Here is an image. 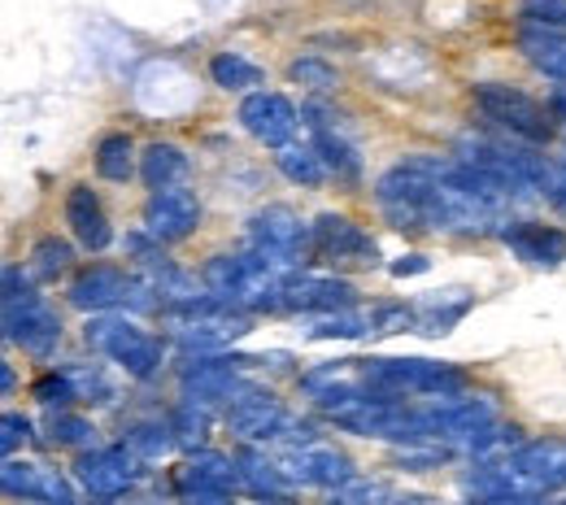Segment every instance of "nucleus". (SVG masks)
I'll return each mask as SVG.
<instances>
[{"instance_id": "3", "label": "nucleus", "mask_w": 566, "mask_h": 505, "mask_svg": "<svg viewBox=\"0 0 566 505\" xmlns=\"http://www.w3.org/2000/svg\"><path fill=\"white\" fill-rule=\"evenodd\" d=\"M361 379L370 392H384V397H449L462 388V375L444 361H423V358H379V361H361Z\"/></svg>"}, {"instance_id": "32", "label": "nucleus", "mask_w": 566, "mask_h": 505, "mask_svg": "<svg viewBox=\"0 0 566 505\" xmlns=\"http://www.w3.org/2000/svg\"><path fill=\"white\" fill-rule=\"evenodd\" d=\"M287 78L301 83V87H310V92H332V87H336V66L323 62L318 53H305V57H296V62L287 66Z\"/></svg>"}, {"instance_id": "17", "label": "nucleus", "mask_w": 566, "mask_h": 505, "mask_svg": "<svg viewBox=\"0 0 566 505\" xmlns=\"http://www.w3.org/2000/svg\"><path fill=\"white\" fill-rule=\"evenodd\" d=\"M505 244H510V253H514L518 262H527V266H545V271H554V266H563L566 262V231H558V227L514 222V227L505 231Z\"/></svg>"}, {"instance_id": "5", "label": "nucleus", "mask_w": 566, "mask_h": 505, "mask_svg": "<svg viewBox=\"0 0 566 505\" xmlns=\"http://www.w3.org/2000/svg\"><path fill=\"white\" fill-rule=\"evenodd\" d=\"M157 292L140 275H127L123 266H87L71 284V305L83 314H109V309H153Z\"/></svg>"}, {"instance_id": "21", "label": "nucleus", "mask_w": 566, "mask_h": 505, "mask_svg": "<svg viewBox=\"0 0 566 505\" xmlns=\"http://www.w3.org/2000/svg\"><path fill=\"white\" fill-rule=\"evenodd\" d=\"M305 118H314V152L323 157V166H327L336 179H357V175H361V157H357V148L340 136V127L318 123L314 109H305Z\"/></svg>"}, {"instance_id": "13", "label": "nucleus", "mask_w": 566, "mask_h": 505, "mask_svg": "<svg viewBox=\"0 0 566 505\" xmlns=\"http://www.w3.org/2000/svg\"><path fill=\"white\" fill-rule=\"evenodd\" d=\"M314 253L327 257V262H354V266H370L379 257L375 240L345 214L314 218Z\"/></svg>"}, {"instance_id": "35", "label": "nucleus", "mask_w": 566, "mask_h": 505, "mask_svg": "<svg viewBox=\"0 0 566 505\" xmlns=\"http://www.w3.org/2000/svg\"><path fill=\"white\" fill-rule=\"evenodd\" d=\"M518 13L545 31H566V0H523Z\"/></svg>"}, {"instance_id": "40", "label": "nucleus", "mask_w": 566, "mask_h": 505, "mask_svg": "<svg viewBox=\"0 0 566 505\" xmlns=\"http://www.w3.org/2000/svg\"><path fill=\"white\" fill-rule=\"evenodd\" d=\"M392 505H440V502L423 497V493H401V497H392Z\"/></svg>"}, {"instance_id": "7", "label": "nucleus", "mask_w": 566, "mask_h": 505, "mask_svg": "<svg viewBox=\"0 0 566 505\" xmlns=\"http://www.w3.org/2000/svg\"><path fill=\"white\" fill-rule=\"evenodd\" d=\"M280 471L287 484H301V488H327V493L340 488L345 480H354V462H349L336 444H323V440L283 449Z\"/></svg>"}, {"instance_id": "28", "label": "nucleus", "mask_w": 566, "mask_h": 505, "mask_svg": "<svg viewBox=\"0 0 566 505\" xmlns=\"http://www.w3.org/2000/svg\"><path fill=\"white\" fill-rule=\"evenodd\" d=\"M96 175L109 183H127L136 175V148L127 136H105L96 145Z\"/></svg>"}, {"instance_id": "16", "label": "nucleus", "mask_w": 566, "mask_h": 505, "mask_svg": "<svg viewBox=\"0 0 566 505\" xmlns=\"http://www.w3.org/2000/svg\"><path fill=\"white\" fill-rule=\"evenodd\" d=\"M357 292L354 284L336 280V275H296L283 292V309H301V314H340L354 309Z\"/></svg>"}, {"instance_id": "8", "label": "nucleus", "mask_w": 566, "mask_h": 505, "mask_svg": "<svg viewBox=\"0 0 566 505\" xmlns=\"http://www.w3.org/2000/svg\"><path fill=\"white\" fill-rule=\"evenodd\" d=\"M201 227V201L188 188H161L144 206V235L153 244H179Z\"/></svg>"}, {"instance_id": "37", "label": "nucleus", "mask_w": 566, "mask_h": 505, "mask_svg": "<svg viewBox=\"0 0 566 505\" xmlns=\"http://www.w3.org/2000/svg\"><path fill=\"white\" fill-rule=\"evenodd\" d=\"M431 271V262H427L423 253H410V257H397L392 266H388V275L392 280H406V275H427Z\"/></svg>"}, {"instance_id": "31", "label": "nucleus", "mask_w": 566, "mask_h": 505, "mask_svg": "<svg viewBox=\"0 0 566 505\" xmlns=\"http://www.w3.org/2000/svg\"><path fill=\"white\" fill-rule=\"evenodd\" d=\"M327 505H392V488H388L384 480L354 475V480H345L340 488H332Z\"/></svg>"}, {"instance_id": "20", "label": "nucleus", "mask_w": 566, "mask_h": 505, "mask_svg": "<svg viewBox=\"0 0 566 505\" xmlns=\"http://www.w3.org/2000/svg\"><path fill=\"white\" fill-rule=\"evenodd\" d=\"M471 309V292H431L423 301H415L419 314V336H449Z\"/></svg>"}, {"instance_id": "38", "label": "nucleus", "mask_w": 566, "mask_h": 505, "mask_svg": "<svg viewBox=\"0 0 566 505\" xmlns=\"http://www.w3.org/2000/svg\"><path fill=\"white\" fill-rule=\"evenodd\" d=\"M184 505H231L227 493H184Z\"/></svg>"}, {"instance_id": "25", "label": "nucleus", "mask_w": 566, "mask_h": 505, "mask_svg": "<svg viewBox=\"0 0 566 505\" xmlns=\"http://www.w3.org/2000/svg\"><path fill=\"white\" fill-rule=\"evenodd\" d=\"M235 466H240V484H249L258 502H262V497H283L287 480H283L280 462H266L262 453H240Z\"/></svg>"}, {"instance_id": "39", "label": "nucleus", "mask_w": 566, "mask_h": 505, "mask_svg": "<svg viewBox=\"0 0 566 505\" xmlns=\"http://www.w3.org/2000/svg\"><path fill=\"white\" fill-rule=\"evenodd\" d=\"M475 505H545L541 497H484V502Z\"/></svg>"}, {"instance_id": "36", "label": "nucleus", "mask_w": 566, "mask_h": 505, "mask_svg": "<svg viewBox=\"0 0 566 505\" xmlns=\"http://www.w3.org/2000/svg\"><path fill=\"white\" fill-rule=\"evenodd\" d=\"M27 435H31V419H22V414H13V410L0 419V449H4V457H13V449H18Z\"/></svg>"}, {"instance_id": "4", "label": "nucleus", "mask_w": 566, "mask_h": 505, "mask_svg": "<svg viewBox=\"0 0 566 505\" xmlns=\"http://www.w3.org/2000/svg\"><path fill=\"white\" fill-rule=\"evenodd\" d=\"M83 340L87 349L114 358L132 379H153L157 366H161V340L148 336L144 327L127 323V318H114V314H101L83 327Z\"/></svg>"}, {"instance_id": "1", "label": "nucleus", "mask_w": 566, "mask_h": 505, "mask_svg": "<svg viewBox=\"0 0 566 505\" xmlns=\"http://www.w3.org/2000/svg\"><path fill=\"white\" fill-rule=\"evenodd\" d=\"M0 305H4V340L22 345L35 358H49L62 340V318L35 296L31 271L22 266H4L0 275Z\"/></svg>"}, {"instance_id": "6", "label": "nucleus", "mask_w": 566, "mask_h": 505, "mask_svg": "<svg viewBox=\"0 0 566 505\" xmlns=\"http://www.w3.org/2000/svg\"><path fill=\"white\" fill-rule=\"evenodd\" d=\"M475 109L493 123L496 131H505L510 140H527V145H545L554 123H549V109L541 101H532L527 92L518 87H505V83H480L475 87Z\"/></svg>"}, {"instance_id": "15", "label": "nucleus", "mask_w": 566, "mask_h": 505, "mask_svg": "<svg viewBox=\"0 0 566 505\" xmlns=\"http://www.w3.org/2000/svg\"><path fill=\"white\" fill-rule=\"evenodd\" d=\"M510 466L527 480V488L536 497L558 493V488H566V440H527L510 457Z\"/></svg>"}, {"instance_id": "18", "label": "nucleus", "mask_w": 566, "mask_h": 505, "mask_svg": "<svg viewBox=\"0 0 566 505\" xmlns=\"http://www.w3.org/2000/svg\"><path fill=\"white\" fill-rule=\"evenodd\" d=\"M66 227H71L74 240H78L87 253H101V249H109V240H114L101 197H96L92 188H83V183L66 192Z\"/></svg>"}, {"instance_id": "23", "label": "nucleus", "mask_w": 566, "mask_h": 505, "mask_svg": "<svg viewBox=\"0 0 566 505\" xmlns=\"http://www.w3.org/2000/svg\"><path fill=\"white\" fill-rule=\"evenodd\" d=\"M305 336H310V340H361V336H375V314H370V309L323 314V318L310 323Z\"/></svg>"}, {"instance_id": "2", "label": "nucleus", "mask_w": 566, "mask_h": 505, "mask_svg": "<svg viewBox=\"0 0 566 505\" xmlns=\"http://www.w3.org/2000/svg\"><path fill=\"white\" fill-rule=\"evenodd\" d=\"M249 253L266 257L287 275H301L314 253V227H305L287 206H266L249 218Z\"/></svg>"}, {"instance_id": "9", "label": "nucleus", "mask_w": 566, "mask_h": 505, "mask_svg": "<svg viewBox=\"0 0 566 505\" xmlns=\"http://www.w3.org/2000/svg\"><path fill=\"white\" fill-rule=\"evenodd\" d=\"M78 484L92 497H123L127 488L140 484V457L118 444V449H92L87 457H78Z\"/></svg>"}, {"instance_id": "24", "label": "nucleus", "mask_w": 566, "mask_h": 505, "mask_svg": "<svg viewBox=\"0 0 566 505\" xmlns=\"http://www.w3.org/2000/svg\"><path fill=\"white\" fill-rule=\"evenodd\" d=\"M74 262V249L66 240H57V235H44V240H35V249H31V257H27V271H31V280H40V284H53L57 275H66Z\"/></svg>"}, {"instance_id": "19", "label": "nucleus", "mask_w": 566, "mask_h": 505, "mask_svg": "<svg viewBox=\"0 0 566 505\" xmlns=\"http://www.w3.org/2000/svg\"><path fill=\"white\" fill-rule=\"evenodd\" d=\"M179 493H227L231 484H240V466L222 453H210V449H197L188 457V466L175 475Z\"/></svg>"}, {"instance_id": "41", "label": "nucleus", "mask_w": 566, "mask_h": 505, "mask_svg": "<svg viewBox=\"0 0 566 505\" xmlns=\"http://www.w3.org/2000/svg\"><path fill=\"white\" fill-rule=\"evenodd\" d=\"M549 105H554V114H563V118H566V87H558V92H554V101H549Z\"/></svg>"}, {"instance_id": "29", "label": "nucleus", "mask_w": 566, "mask_h": 505, "mask_svg": "<svg viewBox=\"0 0 566 505\" xmlns=\"http://www.w3.org/2000/svg\"><path fill=\"white\" fill-rule=\"evenodd\" d=\"M136 457H161V453H170L179 440H175V428L170 423H161V419H144V423H132L127 428V440H123Z\"/></svg>"}, {"instance_id": "30", "label": "nucleus", "mask_w": 566, "mask_h": 505, "mask_svg": "<svg viewBox=\"0 0 566 505\" xmlns=\"http://www.w3.org/2000/svg\"><path fill=\"white\" fill-rule=\"evenodd\" d=\"M170 428H175V440H179L184 449H206V435H210V406L184 397V406L170 414Z\"/></svg>"}, {"instance_id": "12", "label": "nucleus", "mask_w": 566, "mask_h": 505, "mask_svg": "<svg viewBox=\"0 0 566 505\" xmlns=\"http://www.w3.org/2000/svg\"><path fill=\"white\" fill-rule=\"evenodd\" d=\"M283 423H287L283 401L275 392H262V388H244V392L231 401V410H227L231 435H240V440H249V444L275 440V435L283 432Z\"/></svg>"}, {"instance_id": "27", "label": "nucleus", "mask_w": 566, "mask_h": 505, "mask_svg": "<svg viewBox=\"0 0 566 505\" xmlns=\"http://www.w3.org/2000/svg\"><path fill=\"white\" fill-rule=\"evenodd\" d=\"M210 78L218 87H227V92H249V87H258L266 74L258 62H249L244 53H218L210 62Z\"/></svg>"}, {"instance_id": "10", "label": "nucleus", "mask_w": 566, "mask_h": 505, "mask_svg": "<svg viewBox=\"0 0 566 505\" xmlns=\"http://www.w3.org/2000/svg\"><path fill=\"white\" fill-rule=\"evenodd\" d=\"M240 123H244V131L258 145L280 152V148L292 145L301 118H296V105L287 96H280V92H249L244 105H240Z\"/></svg>"}, {"instance_id": "22", "label": "nucleus", "mask_w": 566, "mask_h": 505, "mask_svg": "<svg viewBox=\"0 0 566 505\" xmlns=\"http://www.w3.org/2000/svg\"><path fill=\"white\" fill-rule=\"evenodd\" d=\"M140 175H144V183H148L153 192H161V188H179V179L188 175V157H184V148L157 140V145L144 148Z\"/></svg>"}, {"instance_id": "11", "label": "nucleus", "mask_w": 566, "mask_h": 505, "mask_svg": "<svg viewBox=\"0 0 566 505\" xmlns=\"http://www.w3.org/2000/svg\"><path fill=\"white\" fill-rule=\"evenodd\" d=\"M253 361L262 358H197L184 366V375H179V383H184V397L188 401H201V406H210V401H235L244 388H240V370L244 366H253Z\"/></svg>"}, {"instance_id": "26", "label": "nucleus", "mask_w": 566, "mask_h": 505, "mask_svg": "<svg viewBox=\"0 0 566 505\" xmlns=\"http://www.w3.org/2000/svg\"><path fill=\"white\" fill-rule=\"evenodd\" d=\"M275 166H280L292 183H301V188H318L323 175H327V166H323V157L314 152V145L280 148V152H275Z\"/></svg>"}, {"instance_id": "33", "label": "nucleus", "mask_w": 566, "mask_h": 505, "mask_svg": "<svg viewBox=\"0 0 566 505\" xmlns=\"http://www.w3.org/2000/svg\"><path fill=\"white\" fill-rule=\"evenodd\" d=\"M49 432H53L57 444H66V449H96V428L83 414H53Z\"/></svg>"}, {"instance_id": "34", "label": "nucleus", "mask_w": 566, "mask_h": 505, "mask_svg": "<svg viewBox=\"0 0 566 505\" xmlns=\"http://www.w3.org/2000/svg\"><path fill=\"white\" fill-rule=\"evenodd\" d=\"M35 401L44 406V410H62V406H71V401H78V388H74V379L66 375V370H49L40 383H35Z\"/></svg>"}, {"instance_id": "14", "label": "nucleus", "mask_w": 566, "mask_h": 505, "mask_svg": "<svg viewBox=\"0 0 566 505\" xmlns=\"http://www.w3.org/2000/svg\"><path fill=\"white\" fill-rule=\"evenodd\" d=\"M0 484L9 497H22V502H40V505H74L71 484L49 471V466H35V462H18V457H4L0 466Z\"/></svg>"}]
</instances>
